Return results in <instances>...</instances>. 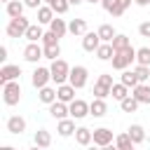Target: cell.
Listing matches in <instances>:
<instances>
[{"instance_id": "21", "label": "cell", "mask_w": 150, "mask_h": 150, "mask_svg": "<svg viewBox=\"0 0 150 150\" xmlns=\"http://www.w3.org/2000/svg\"><path fill=\"white\" fill-rule=\"evenodd\" d=\"M105 112H108V103H105V98L94 96V101L89 103V115H91V117H103Z\"/></svg>"}, {"instance_id": "34", "label": "cell", "mask_w": 150, "mask_h": 150, "mask_svg": "<svg viewBox=\"0 0 150 150\" xmlns=\"http://www.w3.org/2000/svg\"><path fill=\"white\" fill-rule=\"evenodd\" d=\"M110 96H112L115 101H122L124 96H129V87H127L124 82H115L112 89H110Z\"/></svg>"}, {"instance_id": "33", "label": "cell", "mask_w": 150, "mask_h": 150, "mask_svg": "<svg viewBox=\"0 0 150 150\" xmlns=\"http://www.w3.org/2000/svg\"><path fill=\"white\" fill-rule=\"evenodd\" d=\"M115 145L120 148V150H131L136 143L131 141V136H129V131H124V134H117L115 136Z\"/></svg>"}, {"instance_id": "16", "label": "cell", "mask_w": 150, "mask_h": 150, "mask_svg": "<svg viewBox=\"0 0 150 150\" xmlns=\"http://www.w3.org/2000/svg\"><path fill=\"white\" fill-rule=\"evenodd\" d=\"M7 131L14 134V136H21V134L26 131V120H23L21 115H12V117H7Z\"/></svg>"}, {"instance_id": "23", "label": "cell", "mask_w": 150, "mask_h": 150, "mask_svg": "<svg viewBox=\"0 0 150 150\" xmlns=\"http://www.w3.org/2000/svg\"><path fill=\"white\" fill-rule=\"evenodd\" d=\"M23 9H26V2H23V0H9V2L5 5V12H7V16H9V19L21 16V14H23Z\"/></svg>"}, {"instance_id": "42", "label": "cell", "mask_w": 150, "mask_h": 150, "mask_svg": "<svg viewBox=\"0 0 150 150\" xmlns=\"http://www.w3.org/2000/svg\"><path fill=\"white\" fill-rule=\"evenodd\" d=\"M23 2H26V7H28V9H38L45 0H23Z\"/></svg>"}, {"instance_id": "41", "label": "cell", "mask_w": 150, "mask_h": 150, "mask_svg": "<svg viewBox=\"0 0 150 150\" xmlns=\"http://www.w3.org/2000/svg\"><path fill=\"white\" fill-rule=\"evenodd\" d=\"M138 35H141V38H150V21H143V23L138 26Z\"/></svg>"}, {"instance_id": "26", "label": "cell", "mask_w": 150, "mask_h": 150, "mask_svg": "<svg viewBox=\"0 0 150 150\" xmlns=\"http://www.w3.org/2000/svg\"><path fill=\"white\" fill-rule=\"evenodd\" d=\"M68 33L75 35V38H82V35L87 33V19H73V21L68 23Z\"/></svg>"}, {"instance_id": "2", "label": "cell", "mask_w": 150, "mask_h": 150, "mask_svg": "<svg viewBox=\"0 0 150 150\" xmlns=\"http://www.w3.org/2000/svg\"><path fill=\"white\" fill-rule=\"evenodd\" d=\"M134 61H136V49L129 45L127 49L115 52V56H112V68H115V70H124V68H129Z\"/></svg>"}, {"instance_id": "31", "label": "cell", "mask_w": 150, "mask_h": 150, "mask_svg": "<svg viewBox=\"0 0 150 150\" xmlns=\"http://www.w3.org/2000/svg\"><path fill=\"white\" fill-rule=\"evenodd\" d=\"M120 82H124L129 89H134L141 80H138V75H136V70H129V68H124L122 70V77H120Z\"/></svg>"}, {"instance_id": "40", "label": "cell", "mask_w": 150, "mask_h": 150, "mask_svg": "<svg viewBox=\"0 0 150 150\" xmlns=\"http://www.w3.org/2000/svg\"><path fill=\"white\" fill-rule=\"evenodd\" d=\"M59 40H61V38H59V35H56L54 30H47V33L42 35V40H40V42H42V45L47 47V45H59Z\"/></svg>"}, {"instance_id": "5", "label": "cell", "mask_w": 150, "mask_h": 150, "mask_svg": "<svg viewBox=\"0 0 150 150\" xmlns=\"http://www.w3.org/2000/svg\"><path fill=\"white\" fill-rule=\"evenodd\" d=\"M112 84H115V82H112V75H110V73H101L98 80L94 82V96H98V98H108Z\"/></svg>"}, {"instance_id": "6", "label": "cell", "mask_w": 150, "mask_h": 150, "mask_svg": "<svg viewBox=\"0 0 150 150\" xmlns=\"http://www.w3.org/2000/svg\"><path fill=\"white\" fill-rule=\"evenodd\" d=\"M40 59H45V47H42V42H28V45L23 47V61L38 63Z\"/></svg>"}, {"instance_id": "29", "label": "cell", "mask_w": 150, "mask_h": 150, "mask_svg": "<svg viewBox=\"0 0 150 150\" xmlns=\"http://www.w3.org/2000/svg\"><path fill=\"white\" fill-rule=\"evenodd\" d=\"M96 33L101 35V40H103V42H112V38L117 35V30H115V26H112V23H101Z\"/></svg>"}, {"instance_id": "43", "label": "cell", "mask_w": 150, "mask_h": 150, "mask_svg": "<svg viewBox=\"0 0 150 150\" xmlns=\"http://www.w3.org/2000/svg\"><path fill=\"white\" fill-rule=\"evenodd\" d=\"M0 61H7V47H0Z\"/></svg>"}, {"instance_id": "36", "label": "cell", "mask_w": 150, "mask_h": 150, "mask_svg": "<svg viewBox=\"0 0 150 150\" xmlns=\"http://www.w3.org/2000/svg\"><path fill=\"white\" fill-rule=\"evenodd\" d=\"M45 47V45H42ZM61 56V45H47L45 47V59H49V61H54V59H59Z\"/></svg>"}, {"instance_id": "25", "label": "cell", "mask_w": 150, "mask_h": 150, "mask_svg": "<svg viewBox=\"0 0 150 150\" xmlns=\"http://www.w3.org/2000/svg\"><path fill=\"white\" fill-rule=\"evenodd\" d=\"M101 5H103V9L108 12V14H112V16H122L127 9L122 7V0H101Z\"/></svg>"}, {"instance_id": "18", "label": "cell", "mask_w": 150, "mask_h": 150, "mask_svg": "<svg viewBox=\"0 0 150 150\" xmlns=\"http://www.w3.org/2000/svg\"><path fill=\"white\" fill-rule=\"evenodd\" d=\"M131 94L138 98V103L150 105V84H148V82H138V84L131 89Z\"/></svg>"}, {"instance_id": "37", "label": "cell", "mask_w": 150, "mask_h": 150, "mask_svg": "<svg viewBox=\"0 0 150 150\" xmlns=\"http://www.w3.org/2000/svg\"><path fill=\"white\" fill-rule=\"evenodd\" d=\"M49 5H52V9H54L59 16H63V14L68 12V7H70V2H68V0H52Z\"/></svg>"}, {"instance_id": "1", "label": "cell", "mask_w": 150, "mask_h": 150, "mask_svg": "<svg viewBox=\"0 0 150 150\" xmlns=\"http://www.w3.org/2000/svg\"><path fill=\"white\" fill-rule=\"evenodd\" d=\"M21 101V84L19 80H9L2 84V103L5 105H16Z\"/></svg>"}, {"instance_id": "39", "label": "cell", "mask_w": 150, "mask_h": 150, "mask_svg": "<svg viewBox=\"0 0 150 150\" xmlns=\"http://www.w3.org/2000/svg\"><path fill=\"white\" fill-rule=\"evenodd\" d=\"M136 63H145V66H150V47H141V49H136Z\"/></svg>"}, {"instance_id": "13", "label": "cell", "mask_w": 150, "mask_h": 150, "mask_svg": "<svg viewBox=\"0 0 150 150\" xmlns=\"http://www.w3.org/2000/svg\"><path fill=\"white\" fill-rule=\"evenodd\" d=\"M21 77V66H12V63H5L0 68V84L9 82V80H19Z\"/></svg>"}, {"instance_id": "3", "label": "cell", "mask_w": 150, "mask_h": 150, "mask_svg": "<svg viewBox=\"0 0 150 150\" xmlns=\"http://www.w3.org/2000/svg\"><path fill=\"white\" fill-rule=\"evenodd\" d=\"M70 68H73V66H68L63 59H54L52 66H49V70H52V82H54V84H63V82H68Z\"/></svg>"}, {"instance_id": "17", "label": "cell", "mask_w": 150, "mask_h": 150, "mask_svg": "<svg viewBox=\"0 0 150 150\" xmlns=\"http://www.w3.org/2000/svg\"><path fill=\"white\" fill-rule=\"evenodd\" d=\"M75 143L82 145V148L91 145V143H94V131L87 129V127H77V129H75Z\"/></svg>"}, {"instance_id": "24", "label": "cell", "mask_w": 150, "mask_h": 150, "mask_svg": "<svg viewBox=\"0 0 150 150\" xmlns=\"http://www.w3.org/2000/svg\"><path fill=\"white\" fill-rule=\"evenodd\" d=\"M33 143H35V148H49V145H52V134L42 127V129H38V131H35Z\"/></svg>"}, {"instance_id": "11", "label": "cell", "mask_w": 150, "mask_h": 150, "mask_svg": "<svg viewBox=\"0 0 150 150\" xmlns=\"http://www.w3.org/2000/svg\"><path fill=\"white\" fill-rule=\"evenodd\" d=\"M112 143V129H108V127H98V129H94V145H98V148H108Z\"/></svg>"}, {"instance_id": "12", "label": "cell", "mask_w": 150, "mask_h": 150, "mask_svg": "<svg viewBox=\"0 0 150 150\" xmlns=\"http://www.w3.org/2000/svg\"><path fill=\"white\" fill-rule=\"evenodd\" d=\"M101 42H103V40H101V35H98V33H94V30H87V33L82 35V49H84V52H96Z\"/></svg>"}, {"instance_id": "22", "label": "cell", "mask_w": 150, "mask_h": 150, "mask_svg": "<svg viewBox=\"0 0 150 150\" xmlns=\"http://www.w3.org/2000/svg\"><path fill=\"white\" fill-rule=\"evenodd\" d=\"M94 54H96L98 61H112V56H115V47H112V42H101L98 49H96Z\"/></svg>"}, {"instance_id": "4", "label": "cell", "mask_w": 150, "mask_h": 150, "mask_svg": "<svg viewBox=\"0 0 150 150\" xmlns=\"http://www.w3.org/2000/svg\"><path fill=\"white\" fill-rule=\"evenodd\" d=\"M28 26H30V21L21 14V16L9 19V23H7L5 33H7V38H23V35H26V30H28Z\"/></svg>"}, {"instance_id": "30", "label": "cell", "mask_w": 150, "mask_h": 150, "mask_svg": "<svg viewBox=\"0 0 150 150\" xmlns=\"http://www.w3.org/2000/svg\"><path fill=\"white\" fill-rule=\"evenodd\" d=\"M49 30H54L59 38H63V35L68 33V23H66L63 19H59V14H56V16L52 19V23H49Z\"/></svg>"}, {"instance_id": "49", "label": "cell", "mask_w": 150, "mask_h": 150, "mask_svg": "<svg viewBox=\"0 0 150 150\" xmlns=\"http://www.w3.org/2000/svg\"><path fill=\"white\" fill-rule=\"evenodd\" d=\"M45 2H47V5H49V2H52V0H45Z\"/></svg>"}, {"instance_id": "28", "label": "cell", "mask_w": 150, "mask_h": 150, "mask_svg": "<svg viewBox=\"0 0 150 150\" xmlns=\"http://www.w3.org/2000/svg\"><path fill=\"white\" fill-rule=\"evenodd\" d=\"M138 98L134 96V94H129V96H124L122 101H120V108H122V112H136L138 110Z\"/></svg>"}, {"instance_id": "27", "label": "cell", "mask_w": 150, "mask_h": 150, "mask_svg": "<svg viewBox=\"0 0 150 150\" xmlns=\"http://www.w3.org/2000/svg\"><path fill=\"white\" fill-rule=\"evenodd\" d=\"M42 35H45V30H42V23H30L23 38H26L28 42H40V40H42Z\"/></svg>"}, {"instance_id": "10", "label": "cell", "mask_w": 150, "mask_h": 150, "mask_svg": "<svg viewBox=\"0 0 150 150\" xmlns=\"http://www.w3.org/2000/svg\"><path fill=\"white\" fill-rule=\"evenodd\" d=\"M75 120L73 117H63V120H56V131H59V136L61 138H70V136H75Z\"/></svg>"}, {"instance_id": "15", "label": "cell", "mask_w": 150, "mask_h": 150, "mask_svg": "<svg viewBox=\"0 0 150 150\" xmlns=\"http://www.w3.org/2000/svg\"><path fill=\"white\" fill-rule=\"evenodd\" d=\"M49 115L54 120H63V117H70V108H68V103L56 98L54 103H49Z\"/></svg>"}, {"instance_id": "19", "label": "cell", "mask_w": 150, "mask_h": 150, "mask_svg": "<svg viewBox=\"0 0 150 150\" xmlns=\"http://www.w3.org/2000/svg\"><path fill=\"white\" fill-rule=\"evenodd\" d=\"M35 12H38V23H42V26H49L52 19L56 16V12L52 9V5H40Z\"/></svg>"}, {"instance_id": "46", "label": "cell", "mask_w": 150, "mask_h": 150, "mask_svg": "<svg viewBox=\"0 0 150 150\" xmlns=\"http://www.w3.org/2000/svg\"><path fill=\"white\" fill-rule=\"evenodd\" d=\"M68 2H70V5H75V7H77V5H82V2H84V0H68Z\"/></svg>"}, {"instance_id": "7", "label": "cell", "mask_w": 150, "mask_h": 150, "mask_svg": "<svg viewBox=\"0 0 150 150\" xmlns=\"http://www.w3.org/2000/svg\"><path fill=\"white\" fill-rule=\"evenodd\" d=\"M87 80H89V70H87L84 66H73V68H70L68 82H70L75 89H82V87L87 84Z\"/></svg>"}, {"instance_id": "47", "label": "cell", "mask_w": 150, "mask_h": 150, "mask_svg": "<svg viewBox=\"0 0 150 150\" xmlns=\"http://www.w3.org/2000/svg\"><path fill=\"white\" fill-rule=\"evenodd\" d=\"M84 2H89V5H96V2H101V0H84Z\"/></svg>"}, {"instance_id": "32", "label": "cell", "mask_w": 150, "mask_h": 150, "mask_svg": "<svg viewBox=\"0 0 150 150\" xmlns=\"http://www.w3.org/2000/svg\"><path fill=\"white\" fill-rule=\"evenodd\" d=\"M127 131H129V136H131V141H134L136 145H141V143L145 141V129H143L141 124H131Z\"/></svg>"}, {"instance_id": "20", "label": "cell", "mask_w": 150, "mask_h": 150, "mask_svg": "<svg viewBox=\"0 0 150 150\" xmlns=\"http://www.w3.org/2000/svg\"><path fill=\"white\" fill-rule=\"evenodd\" d=\"M38 101L45 103V105L54 103V101H56V87H49V84L40 87V89H38Z\"/></svg>"}, {"instance_id": "35", "label": "cell", "mask_w": 150, "mask_h": 150, "mask_svg": "<svg viewBox=\"0 0 150 150\" xmlns=\"http://www.w3.org/2000/svg\"><path fill=\"white\" fill-rule=\"evenodd\" d=\"M131 45V40L127 38V35H122V33H117L115 38H112V47H115V52H120V49H127Z\"/></svg>"}, {"instance_id": "9", "label": "cell", "mask_w": 150, "mask_h": 150, "mask_svg": "<svg viewBox=\"0 0 150 150\" xmlns=\"http://www.w3.org/2000/svg\"><path fill=\"white\" fill-rule=\"evenodd\" d=\"M68 108H70V117H73V120H84V117L89 115V103H87V101H82V98L70 101V103H68Z\"/></svg>"}, {"instance_id": "45", "label": "cell", "mask_w": 150, "mask_h": 150, "mask_svg": "<svg viewBox=\"0 0 150 150\" xmlns=\"http://www.w3.org/2000/svg\"><path fill=\"white\" fill-rule=\"evenodd\" d=\"M131 2H134V0H122V7H124V9H129V7H131Z\"/></svg>"}, {"instance_id": "38", "label": "cell", "mask_w": 150, "mask_h": 150, "mask_svg": "<svg viewBox=\"0 0 150 150\" xmlns=\"http://www.w3.org/2000/svg\"><path fill=\"white\" fill-rule=\"evenodd\" d=\"M136 75H138V80L141 82H148L150 80V66H145V63H136Z\"/></svg>"}, {"instance_id": "48", "label": "cell", "mask_w": 150, "mask_h": 150, "mask_svg": "<svg viewBox=\"0 0 150 150\" xmlns=\"http://www.w3.org/2000/svg\"><path fill=\"white\" fill-rule=\"evenodd\" d=\"M2 2H5V5H7V2H9V0H2Z\"/></svg>"}, {"instance_id": "44", "label": "cell", "mask_w": 150, "mask_h": 150, "mask_svg": "<svg viewBox=\"0 0 150 150\" xmlns=\"http://www.w3.org/2000/svg\"><path fill=\"white\" fill-rule=\"evenodd\" d=\"M134 2H136L138 7H148V5H150V0H134Z\"/></svg>"}, {"instance_id": "14", "label": "cell", "mask_w": 150, "mask_h": 150, "mask_svg": "<svg viewBox=\"0 0 150 150\" xmlns=\"http://www.w3.org/2000/svg\"><path fill=\"white\" fill-rule=\"evenodd\" d=\"M56 98L63 101V103H70L75 101V87L70 82H63V84H56Z\"/></svg>"}, {"instance_id": "8", "label": "cell", "mask_w": 150, "mask_h": 150, "mask_svg": "<svg viewBox=\"0 0 150 150\" xmlns=\"http://www.w3.org/2000/svg\"><path fill=\"white\" fill-rule=\"evenodd\" d=\"M49 82H52V70L45 68V66H35V70L30 73V84L35 89H40V87H45Z\"/></svg>"}]
</instances>
